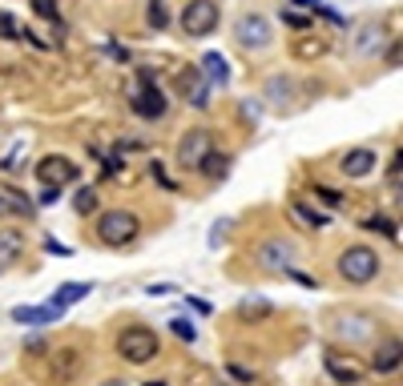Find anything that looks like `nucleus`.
<instances>
[{
	"instance_id": "39",
	"label": "nucleus",
	"mask_w": 403,
	"mask_h": 386,
	"mask_svg": "<svg viewBox=\"0 0 403 386\" xmlns=\"http://www.w3.org/2000/svg\"><path fill=\"white\" fill-rule=\"evenodd\" d=\"M226 229H230V222H218V226L210 229V246H214V250H218V242L226 238Z\"/></svg>"
},
{
	"instance_id": "15",
	"label": "nucleus",
	"mask_w": 403,
	"mask_h": 386,
	"mask_svg": "<svg viewBox=\"0 0 403 386\" xmlns=\"http://www.w3.org/2000/svg\"><path fill=\"white\" fill-rule=\"evenodd\" d=\"M198 73H202V81H206L210 89H226V85H230V65H226L222 52H202Z\"/></svg>"
},
{
	"instance_id": "20",
	"label": "nucleus",
	"mask_w": 403,
	"mask_h": 386,
	"mask_svg": "<svg viewBox=\"0 0 403 386\" xmlns=\"http://www.w3.org/2000/svg\"><path fill=\"white\" fill-rule=\"evenodd\" d=\"M266 101H270L274 109H290V105H294V81L283 77V73L270 77V81H266Z\"/></svg>"
},
{
	"instance_id": "7",
	"label": "nucleus",
	"mask_w": 403,
	"mask_h": 386,
	"mask_svg": "<svg viewBox=\"0 0 403 386\" xmlns=\"http://www.w3.org/2000/svg\"><path fill=\"white\" fill-rule=\"evenodd\" d=\"M234 41L246 52H262V48H270V41H274V24H270V17H262V12H242L234 21Z\"/></svg>"
},
{
	"instance_id": "42",
	"label": "nucleus",
	"mask_w": 403,
	"mask_h": 386,
	"mask_svg": "<svg viewBox=\"0 0 403 386\" xmlns=\"http://www.w3.org/2000/svg\"><path fill=\"white\" fill-rule=\"evenodd\" d=\"M290 4H294V8H319L323 0H290Z\"/></svg>"
},
{
	"instance_id": "29",
	"label": "nucleus",
	"mask_w": 403,
	"mask_h": 386,
	"mask_svg": "<svg viewBox=\"0 0 403 386\" xmlns=\"http://www.w3.org/2000/svg\"><path fill=\"white\" fill-rule=\"evenodd\" d=\"M0 41H21V24L12 12H0Z\"/></svg>"
},
{
	"instance_id": "33",
	"label": "nucleus",
	"mask_w": 403,
	"mask_h": 386,
	"mask_svg": "<svg viewBox=\"0 0 403 386\" xmlns=\"http://www.w3.org/2000/svg\"><path fill=\"white\" fill-rule=\"evenodd\" d=\"M283 24H290V28H299V32H303V28H310V21L303 17V12H294V8H286V12H283Z\"/></svg>"
},
{
	"instance_id": "44",
	"label": "nucleus",
	"mask_w": 403,
	"mask_h": 386,
	"mask_svg": "<svg viewBox=\"0 0 403 386\" xmlns=\"http://www.w3.org/2000/svg\"><path fill=\"white\" fill-rule=\"evenodd\" d=\"M145 386H166V383H162V378H149V383H145Z\"/></svg>"
},
{
	"instance_id": "23",
	"label": "nucleus",
	"mask_w": 403,
	"mask_h": 386,
	"mask_svg": "<svg viewBox=\"0 0 403 386\" xmlns=\"http://www.w3.org/2000/svg\"><path fill=\"white\" fill-rule=\"evenodd\" d=\"M323 363H327V370L335 374V383H359V366L351 363V358L343 363V358L335 354V350H327V358H323Z\"/></svg>"
},
{
	"instance_id": "13",
	"label": "nucleus",
	"mask_w": 403,
	"mask_h": 386,
	"mask_svg": "<svg viewBox=\"0 0 403 386\" xmlns=\"http://www.w3.org/2000/svg\"><path fill=\"white\" fill-rule=\"evenodd\" d=\"M379 165V157H375V149H367V145H359V149H347L343 157H339V169H343V177H367L371 169Z\"/></svg>"
},
{
	"instance_id": "41",
	"label": "nucleus",
	"mask_w": 403,
	"mask_h": 386,
	"mask_svg": "<svg viewBox=\"0 0 403 386\" xmlns=\"http://www.w3.org/2000/svg\"><path fill=\"white\" fill-rule=\"evenodd\" d=\"M259 113H262L259 105H250V101H246V105H242V117H250V125H254V121H259Z\"/></svg>"
},
{
	"instance_id": "37",
	"label": "nucleus",
	"mask_w": 403,
	"mask_h": 386,
	"mask_svg": "<svg viewBox=\"0 0 403 386\" xmlns=\"http://www.w3.org/2000/svg\"><path fill=\"white\" fill-rule=\"evenodd\" d=\"M45 253H53V258H69V246H65V242H57V238H48L45 242Z\"/></svg>"
},
{
	"instance_id": "3",
	"label": "nucleus",
	"mask_w": 403,
	"mask_h": 386,
	"mask_svg": "<svg viewBox=\"0 0 403 386\" xmlns=\"http://www.w3.org/2000/svg\"><path fill=\"white\" fill-rule=\"evenodd\" d=\"M142 238V218L133 209H105L97 218V242L109 250H125Z\"/></svg>"
},
{
	"instance_id": "43",
	"label": "nucleus",
	"mask_w": 403,
	"mask_h": 386,
	"mask_svg": "<svg viewBox=\"0 0 403 386\" xmlns=\"http://www.w3.org/2000/svg\"><path fill=\"white\" fill-rule=\"evenodd\" d=\"M101 386H129V383H125V378H105Z\"/></svg>"
},
{
	"instance_id": "2",
	"label": "nucleus",
	"mask_w": 403,
	"mask_h": 386,
	"mask_svg": "<svg viewBox=\"0 0 403 386\" xmlns=\"http://www.w3.org/2000/svg\"><path fill=\"white\" fill-rule=\"evenodd\" d=\"M113 346H118L121 363H129V366H145V363H153V358L162 354V338H158V330H153V326H142V322L121 326Z\"/></svg>"
},
{
	"instance_id": "12",
	"label": "nucleus",
	"mask_w": 403,
	"mask_h": 386,
	"mask_svg": "<svg viewBox=\"0 0 403 386\" xmlns=\"http://www.w3.org/2000/svg\"><path fill=\"white\" fill-rule=\"evenodd\" d=\"M81 370H85V354H81L77 346H61L57 358H53V383L69 386V383L81 378Z\"/></svg>"
},
{
	"instance_id": "18",
	"label": "nucleus",
	"mask_w": 403,
	"mask_h": 386,
	"mask_svg": "<svg viewBox=\"0 0 403 386\" xmlns=\"http://www.w3.org/2000/svg\"><path fill=\"white\" fill-rule=\"evenodd\" d=\"M351 48H355V57H379V48H383V28L379 24H359V32H355V41H351Z\"/></svg>"
},
{
	"instance_id": "24",
	"label": "nucleus",
	"mask_w": 403,
	"mask_h": 386,
	"mask_svg": "<svg viewBox=\"0 0 403 386\" xmlns=\"http://www.w3.org/2000/svg\"><path fill=\"white\" fill-rule=\"evenodd\" d=\"M24 250V238H21V229H0V270L17 258V253Z\"/></svg>"
},
{
	"instance_id": "38",
	"label": "nucleus",
	"mask_w": 403,
	"mask_h": 386,
	"mask_svg": "<svg viewBox=\"0 0 403 386\" xmlns=\"http://www.w3.org/2000/svg\"><path fill=\"white\" fill-rule=\"evenodd\" d=\"M226 374H230V378H238V383H250V378H254V370H246V366H238V363L226 366Z\"/></svg>"
},
{
	"instance_id": "16",
	"label": "nucleus",
	"mask_w": 403,
	"mask_h": 386,
	"mask_svg": "<svg viewBox=\"0 0 403 386\" xmlns=\"http://www.w3.org/2000/svg\"><path fill=\"white\" fill-rule=\"evenodd\" d=\"M230 165H234V161H230V153H226V149H210V153L202 157V165H198V173H202L210 185H218V182H226Z\"/></svg>"
},
{
	"instance_id": "4",
	"label": "nucleus",
	"mask_w": 403,
	"mask_h": 386,
	"mask_svg": "<svg viewBox=\"0 0 403 386\" xmlns=\"http://www.w3.org/2000/svg\"><path fill=\"white\" fill-rule=\"evenodd\" d=\"M327 330L343 346H371V342L379 338V322L371 318V314H363V310H339Z\"/></svg>"
},
{
	"instance_id": "9",
	"label": "nucleus",
	"mask_w": 403,
	"mask_h": 386,
	"mask_svg": "<svg viewBox=\"0 0 403 386\" xmlns=\"http://www.w3.org/2000/svg\"><path fill=\"white\" fill-rule=\"evenodd\" d=\"M214 149V133L210 129H202V125H194V129H186V133L178 137V149H174V157H178V165L182 169H198L202 165V157Z\"/></svg>"
},
{
	"instance_id": "28",
	"label": "nucleus",
	"mask_w": 403,
	"mask_h": 386,
	"mask_svg": "<svg viewBox=\"0 0 403 386\" xmlns=\"http://www.w3.org/2000/svg\"><path fill=\"white\" fill-rule=\"evenodd\" d=\"M32 12L48 24H61V8H57V0H32Z\"/></svg>"
},
{
	"instance_id": "10",
	"label": "nucleus",
	"mask_w": 403,
	"mask_h": 386,
	"mask_svg": "<svg viewBox=\"0 0 403 386\" xmlns=\"http://www.w3.org/2000/svg\"><path fill=\"white\" fill-rule=\"evenodd\" d=\"M77 173H81V169H77L69 157H61V153H48V157L37 161V182L41 185H61V189H65V185L77 182Z\"/></svg>"
},
{
	"instance_id": "11",
	"label": "nucleus",
	"mask_w": 403,
	"mask_h": 386,
	"mask_svg": "<svg viewBox=\"0 0 403 386\" xmlns=\"http://www.w3.org/2000/svg\"><path fill=\"white\" fill-rule=\"evenodd\" d=\"M178 93H182V101H186L190 109H206V105H210V85L202 81L198 68H182V73H178Z\"/></svg>"
},
{
	"instance_id": "40",
	"label": "nucleus",
	"mask_w": 403,
	"mask_h": 386,
	"mask_svg": "<svg viewBox=\"0 0 403 386\" xmlns=\"http://www.w3.org/2000/svg\"><path fill=\"white\" fill-rule=\"evenodd\" d=\"M186 306H190L194 314H210V302H202V298H186Z\"/></svg>"
},
{
	"instance_id": "31",
	"label": "nucleus",
	"mask_w": 403,
	"mask_h": 386,
	"mask_svg": "<svg viewBox=\"0 0 403 386\" xmlns=\"http://www.w3.org/2000/svg\"><path fill=\"white\" fill-rule=\"evenodd\" d=\"M169 330H174L182 342H198V330H194V322H186V318H174L169 322Z\"/></svg>"
},
{
	"instance_id": "6",
	"label": "nucleus",
	"mask_w": 403,
	"mask_h": 386,
	"mask_svg": "<svg viewBox=\"0 0 403 386\" xmlns=\"http://www.w3.org/2000/svg\"><path fill=\"white\" fill-rule=\"evenodd\" d=\"M129 105H133V113L142 117V121H162L166 109H169L166 93L158 89V81H153L145 68H142V77H138V85L129 89Z\"/></svg>"
},
{
	"instance_id": "35",
	"label": "nucleus",
	"mask_w": 403,
	"mask_h": 386,
	"mask_svg": "<svg viewBox=\"0 0 403 386\" xmlns=\"http://www.w3.org/2000/svg\"><path fill=\"white\" fill-rule=\"evenodd\" d=\"M315 193H319V197H323L327 205H343V193H339V189H327V185H315Z\"/></svg>"
},
{
	"instance_id": "8",
	"label": "nucleus",
	"mask_w": 403,
	"mask_h": 386,
	"mask_svg": "<svg viewBox=\"0 0 403 386\" xmlns=\"http://www.w3.org/2000/svg\"><path fill=\"white\" fill-rule=\"evenodd\" d=\"M294 258H299V246L290 238H266L259 250H254V262L266 273H290L294 270Z\"/></svg>"
},
{
	"instance_id": "19",
	"label": "nucleus",
	"mask_w": 403,
	"mask_h": 386,
	"mask_svg": "<svg viewBox=\"0 0 403 386\" xmlns=\"http://www.w3.org/2000/svg\"><path fill=\"white\" fill-rule=\"evenodd\" d=\"M32 213H37V205L28 202V197H21V193H17L12 185H8V189L0 193V218H24V222H28Z\"/></svg>"
},
{
	"instance_id": "32",
	"label": "nucleus",
	"mask_w": 403,
	"mask_h": 386,
	"mask_svg": "<svg viewBox=\"0 0 403 386\" xmlns=\"http://www.w3.org/2000/svg\"><path fill=\"white\" fill-rule=\"evenodd\" d=\"M149 173H153V182L162 185V189H169V193L178 189V185H174V177L166 173V165H162V161H153V165H149Z\"/></svg>"
},
{
	"instance_id": "14",
	"label": "nucleus",
	"mask_w": 403,
	"mask_h": 386,
	"mask_svg": "<svg viewBox=\"0 0 403 386\" xmlns=\"http://www.w3.org/2000/svg\"><path fill=\"white\" fill-rule=\"evenodd\" d=\"M61 306L57 302H45V306H17L12 310V322L17 326H48V322H61Z\"/></svg>"
},
{
	"instance_id": "27",
	"label": "nucleus",
	"mask_w": 403,
	"mask_h": 386,
	"mask_svg": "<svg viewBox=\"0 0 403 386\" xmlns=\"http://www.w3.org/2000/svg\"><path fill=\"white\" fill-rule=\"evenodd\" d=\"M238 310H242V318H266V314H270L274 306H270V302H262V298H246V302H242Z\"/></svg>"
},
{
	"instance_id": "21",
	"label": "nucleus",
	"mask_w": 403,
	"mask_h": 386,
	"mask_svg": "<svg viewBox=\"0 0 403 386\" xmlns=\"http://www.w3.org/2000/svg\"><path fill=\"white\" fill-rule=\"evenodd\" d=\"M93 294V282H69V286H61L57 294L48 298V302H57L61 310H69L73 302H81V298H89Z\"/></svg>"
},
{
	"instance_id": "5",
	"label": "nucleus",
	"mask_w": 403,
	"mask_h": 386,
	"mask_svg": "<svg viewBox=\"0 0 403 386\" xmlns=\"http://www.w3.org/2000/svg\"><path fill=\"white\" fill-rule=\"evenodd\" d=\"M182 32L190 37V41H202V37H210L218 32V24H222V8H218V0H186V8H182Z\"/></svg>"
},
{
	"instance_id": "1",
	"label": "nucleus",
	"mask_w": 403,
	"mask_h": 386,
	"mask_svg": "<svg viewBox=\"0 0 403 386\" xmlns=\"http://www.w3.org/2000/svg\"><path fill=\"white\" fill-rule=\"evenodd\" d=\"M379 270H383L379 250H371V246H363V242L343 246L339 258H335V273H339L347 286H371V282L379 278Z\"/></svg>"
},
{
	"instance_id": "17",
	"label": "nucleus",
	"mask_w": 403,
	"mask_h": 386,
	"mask_svg": "<svg viewBox=\"0 0 403 386\" xmlns=\"http://www.w3.org/2000/svg\"><path fill=\"white\" fill-rule=\"evenodd\" d=\"M400 366H403V342L400 338H387L379 350H375L371 370H375V374H391V370H400Z\"/></svg>"
},
{
	"instance_id": "30",
	"label": "nucleus",
	"mask_w": 403,
	"mask_h": 386,
	"mask_svg": "<svg viewBox=\"0 0 403 386\" xmlns=\"http://www.w3.org/2000/svg\"><path fill=\"white\" fill-rule=\"evenodd\" d=\"M73 205H77V213H93V209H97V193L89 189V185H85V189H77Z\"/></svg>"
},
{
	"instance_id": "34",
	"label": "nucleus",
	"mask_w": 403,
	"mask_h": 386,
	"mask_svg": "<svg viewBox=\"0 0 403 386\" xmlns=\"http://www.w3.org/2000/svg\"><path fill=\"white\" fill-rule=\"evenodd\" d=\"M383 57H387V65H391V68H403V41H395Z\"/></svg>"
},
{
	"instance_id": "25",
	"label": "nucleus",
	"mask_w": 403,
	"mask_h": 386,
	"mask_svg": "<svg viewBox=\"0 0 403 386\" xmlns=\"http://www.w3.org/2000/svg\"><path fill=\"white\" fill-rule=\"evenodd\" d=\"M363 229H371V233H383V238H400V226H395V218H387V213H371V218H363Z\"/></svg>"
},
{
	"instance_id": "22",
	"label": "nucleus",
	"mask_w": 403,
	"mask_h": 386,
	"mask_svg": "<svg viewBox=\"0 0 403 386\" xmlns=\"http://www.w3.org/2000/svg\"><path fill=\"white\" fill-rule=\"evenodd\" d=\"M290 213H294L307 229H327V226H331V218H327L323 209H310L307 202H290Z\"/></svg>"
},
{
	"instance_id": "36",
	"label": "nucleus",
	"mask_w": 403,
	"mask_h": 386,
	"mask_svg": "<svg viewBox=\"0 0 403 386\" xmlns=\"http://www.w3.org/2000/svg\"><path fill=\"white\" fill-rule=\"evenodd\" d=\"M61 193H65L61 185H45V189H41V205H57L61 202Z\"/></svg>"
},
{
	"instance_id": "26",
	"label": "nucleus",
	"mask_w": 403,
	"mask_h": 386,
	"mask_svg": "<svg viewBox=\"0 0 403 386\" xmlns=\"http://www.w3.org/2000/svg\"><path fill=\"white\" fill-rule=\"evenodd\" d=\"M145 21H149V28H153V32H162V28L169 24L166 0H149V4H145Z\"/></svg>"
}]
</instances>
